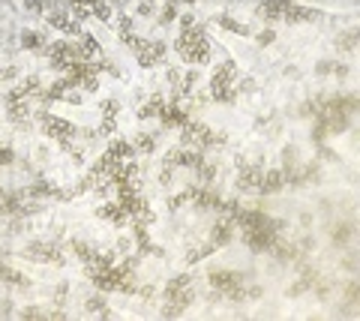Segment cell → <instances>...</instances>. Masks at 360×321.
I'll use <instances>...</instances> for the list:
<instances>
[{
  "instance_id": "obj_24",
  "label": "cell",
  "mask_w": 360,
  "mask_h": 321,
  "mask_svg": "<svg viewBox=\"0 0 360 321\" xmlns=\"http://www.w3.org/2000/svg\"><path fill=\"white\" fill-rule=\"evenodd\" d=\"M21 318L24 321H36V318H48L39 306H27V309H21Z\"/></svg>"
},
{
  "instance_id": "obj_12",
  "label": "cell",
  "mask_w": 360,
  "mask_h": 321,
  "mask_svg": "<svg viewBox=\"0 0 360 321\" xmlns=\"http://www.w3.org/2000/svg\"><path fill=\"white\" fill-rule=\"evenodd\" d=\"M291 3H294V0H267V3L258 9V15L267 18V21H270V18H282V12H285Z\"/></svg>"
},
{
  "instance_id": "obj_11",
  "label": "cell",
  "mask_w": 360,
  "mask_h": 321,
  "mask_svg": "<svg viewBox=\"0 0 360 321\" xmlns=\"http://www.w3.org/2000/svg\"><path fill=\"white\" fill-rule=\"evenodd\" d=\"M27 255L42 258V261H63V255H60L54 246H48V243H33V246H27Z\"/></svg>"
},
{
  "instance_id": "obj_32",
  "label": "cell",
  "mask_w": 360,
  "mask_h": 321,
  "mask_svg": "<svg viewBox=\"0 0 360 321\" xmlns=\"http://www.w3.org/2000/svg\"><path fill=\"white\" fill-rule=\"evenodd\" d=\"M174 15H177V9H174V6H171V3H168V6H165V9H162V15H159V18H162V21H171V18H174Z\"/></svg>"
},
{
  "instance_id": "obj_37",
  "label": "cell",
  "mask_w": 360,
  "mask_h": 321,
  "mask_svg": "<svg viewBox=\"0 0 360 321\" xmlns=\"http://www.w3.org/2000/svg\"><path fill=\"white\" fill-rule=\"evenodd\" d=\"M180 24H183V30H189V27H195V18H192V15H183Z\"/></svg>"
},
{
  "instance_id": "obj_6",
  "label": "cell",
  "mask_w": 360,
  "mask_h": 321,
  "mask_svg": "<svg viewBox=\"0 0 360 321\" xmlns=\"http://www.w3.org/2000/svg\"><path fill=\"white\" fill-rule=\"evenodd\" d=\"M234 78H237V66H234L231 60H225L222 66H216V72H213V81H210V87H222V84H234Z\"/></svg>"
},
{
  "instance_id": "obj_7",
  "label": "cell",
  "mask_w": 360,
  "mask_h": 321,
  "mask_svg": "<svg viewBox=\"0 0 360 321\" xmlns=\"http://www.w3.org/2000/svg\"><path fill=\"white\" fill-rule=\"evenodd\" d=\"M282 18H285V21H291V24H294V21H315V18H318V12H315V9H306V6L291 3V6L282 12Z\"/></svg>"
},
{
  "instance_id": "obj_35",
  "label": "cell",
  "mask_w": 360,
  "mask_h": 321,
  "mask_svg": "<svg viewBox=\"0 0 360 321\" xmlns=\"http://www.w3.org/2000/svg\"><path fill=\"white\" fill-rule=\"evenodd\" d=\"M258 42H261V45L273 42V30H264V33H258Z\"/></svg>"
},
{
  "instance_id": "obj_39",
  "label": "cell",
  "mask_w": 360,
  "mask_h": 321,
  "mask_svg": "<svg viewBox=\"0 0 360 321\" xmlns=\"http://www.w3.org/2000/svg\"><path fill=\"white\" fill-rule=\"evenodd\" d=\"M348 300H357V285H354V282L348 285Z\"/></svg>"
},
{
  "instance_id": "obj_36",
  "label": "cell",
  "mask_w": 360,
  "mask_h": 321,
  "mask_svg": "<svg viewBox=\"0 0 360 321\" xmlns=\"http://www.w3.org/2000/svg\"><path fill=\"white\" fill-rule=\"evenodd\" d=\"M24 6H27L30 12H39V9H42V0H24Z\"/></svg>"
},
{
  "instance_id": "obj_30",
  "label": "cell",
  "mask_w": 360,
  "mask_h": 321,
  "mask_svg": "<svg viewBox=\"0 0 360 321\" xmlns=\"http://www.w3.org/2000/svg\"><path fill=\"white\" fill-rule=\"evenodd\" d=\"M12 159H15V153H12L6 144H0V165H9Z\"/></svg>"
},
{
  "instance_id": "obj_8",
  "label": "cell",
  "mask_w": 360,
  "mask_h": 321,
  "mask_svg": "<svg viewBox=\"0 0 360 321\" xmlns=\"http://www.w3.org/2000/svg\"><path fill=\"white\" fill-rule=\"evenodd\" d=\"M231 228H234V222L222 216V219L213 225V231H210V237H213V246H225V243L231 240Z\"/></svg>"
},
{
  "instance_id": "obj_34",
  "label": "cell",
  "mask_w": 360,
  "mask_h": 321,
  "mask_svg": "<svg viewBox=\"0 0 360 321\" xmlns=\"http://www.w3.org/2000/svg\"><path fill=\"white\" fill-rule=\"evenodd\" d=\"M117 108H120V105H117L114 99H111V102H102V111H105V117H108V114H114Z\"/></svg>"
},
{
  "instance_id": "obj_14",
  "label": "cell",
  "mask_w": 360,
  "mask_h": 321,
  "mask_svg": "<svg viewBox=\"0 0 360 321\" xmlns=\"http://www.w3.org/2000/svg\"><path fill=\"white\" fill-rule=\"evenodd\" d=\"M69 93H72V90H69L66 78H60V81H54V84L45 90V99H48V102H51V99H69Z\"/></svg>"
},
{
  "instance_id": "obj_4",
  "label": "cell",
  "mask_w": 360,
  "mask_h": 321,
  "mask_svg": "<svg viewBox=\"0 0 360 321\" xmlns=\"http://www.w3.org/2000/svg\"><path fill=\"white\" fill-rule=\"evenodd\" d=\"M285 186V174H282V168H273V171H264L261 174V183H258V192H276V189H282Z\"/></svg>"
},
{
  "instance_id": "obj_1",
  "label": "cell",
  "mask_w": 360,
  "mask_h": 321,
  "mask_svg": "<svg viewBox=\"0 0 360 321\" xmlns=\"http://www.w3.org/2000/svg\"><path fill=\"white\" fill-rule=\"evenodd\" d=\"M42 129H45L48 135L60 138L63 144H69V138L75 135V126H72L69 120H63V117H51V114H45V117H42Z\"/></svg>"
},
{
  "instance_id": "obj_13",
  "label": "cell",
  "mask_w": 360,
  "mask_h": 321,
  "mask_svg": "<svg viewBox=\"0 0 360 321\" xmlns=\"http://www.w3.org/2000/svg\"><path fill=\"white\" fill-rule=\"evenodd\" d=\"M78 48H81V60H90V57H99V51H102V48H99V42H96L93 36H87V33L81 36V45H78Z\"/></svg>"
},
{
  "instance_id": "obj_31",
  "label": "cell",
  "mask_w": 360,
  "mask_h": 321,
  "mask_svg": "<svg viewBox=\"0 0 360 321\" xmlns=\"http://www.w3.org/2000/svg\"><path fill=\"white\" fill-rule=\"evenodd\" d=\"M99 132H105V135H108V132H114V117H111V114H108V117L102 120V126H99Z\"/></svg>"
},
{
  "instance_id": "obj_27",
  "label": "cell",
  "mask_w": 360,
  "mask_h": 321,
  "mask_svg": "<svg viewBox=\"0 0 360 321\" xmlns=\"http://www.w3.org/2000/svg\"><path fill=\"white\" fill-rule=\"evenodd\" d=\"M84 306H87V312H105V300H102L99 294H96V297H90Z\"/></svg>"
},
{
  "instance_id": "obj_16",
  "label": "cell",
  "mask_w": 360,
  "mask_h": 321,
  "mask_svg": "<svg viewBox=\"0 0 360 321\" xmlns=\"http://www.w3.org/2000/svg\"><path fill=\"white\" fill-rule=\"evenodd\" d=\"M105 153H108V156H114V159H129V156H132V144L120 138V141H111V147H108Z\"/></svg>"
},
{
  "instance_id": "obj_29",
  "label": "cell",
  "mask_w": 360,
  "mask_h": 321,
  "mask_svg": "<svg viewBox=\"0 0 360 321\" xmlns=\"http://www.w3.org/2000/svg\"><path fill=\"white\" fill-rule=\"evenodd\" d=\"M72 246H75V252H78V255H81V258H84V261H90V255H93V249H87V246H84V243H81V240H75V243H72Z\"/></svg>"
},
{
  "instance_id": "obj_9",
  "label": "cell",
  "mask_w": 360,
  "mask_h": 321,
  "mask_svg": "<svg viewBox=\"0 0 360 321\" xmlns=\"http://www.w3.org/2000/svg\"><path fill=\"white\" fill-rule=\"evenodd\" d=\"M159 117H162V123H165V126H186V123H189V117H186V114H183L174 102H171L168 108H162V111H159Z\"/></svg>"
},
{
  "instance_id": "obj_25",
  "label": "cell",
  "mask_w": 360,
  "mask_h": 321,
  "mask_svg": "<svg viewBox=\"0 0 360 321\" xmlns=\"http://www.w3.org/2000/svg\"><path fill=\"white\" fill-rule=\"evenodd\" d=\"M195 84H198V72L192 69V72H186V75H183V84H180V90H183V93H189Z\"/></svg>"
},
{
  "instance_id": "obj_28",
  "label": "cell",
  "mask_w": 360,
  "mask_h": 321,
  "mask_svg": "<svg viewBox=\"0 0 360 321\" xmlns=\"http://www.w3.org/2000/svg\"><path fill=\"white\" fill-rule=\"evenodd\" d=\"M198 177H201V180H213V177H216V168L201 162V165H198Z\"/></svg>"
},
{
  "instance_id": "obj_21",
  "label": "cell",
  "mask_w": 360,
  "mask_h": 321,
  "mask_svg": "<svg viewBox=\"0 0 360 321\" xmlns=\"http://www.w3.org/2000/svg\"><path fill=\"white\" fill-rule=\"evenodd\" d=\"M90 12H93L96 18H102V21H108V18H111V6H108V3H102V0H93V3H90Z\"/></svg>"
},
{
  "instance_id": "obj_15",
  "label": "cell",
  "mask_w": 360,
  "mask_h": 321,
  "mask_svg": "<svg viewBox=\"0 0 360 321\" xmlns=\"http://www.w3.org/2000/svg\"><path fill=\"white\" fill-rule=\"evenodd\" d=\"M162 108H165V99L156 93V96H153L147 105H141V108H138V117H141V120H144V117H153V114H159Z\"/></svg>"
},
{
  "instance_id": "obj_33",
  "label": "cell",
  "mask_w": 360,
  "mask_h": 321,
  "mask_svg": "<svg viewBox=\"0 0 360 321\" xmlns=\"http://www.w3.org/2000/svg\"><path fill=\"white\" fill-rule=\"evenodd\" d=\"M165 78H168V84H177V81H180V72H177L174 66H168V72H165Z\"/></svg>"
},
{
  "instance_id": "obj_10",
  "label": "cell",
  "mask_w": 360,
  "mask_h": 321,
  "mask_svg": "<svg viewBox=\"0 0 360 321\" xmlns=\"http://www.w3.org/2000/svg\"><path fill=\"white\" fill-rule=\"evenodd\" d=\"M99 216L108 219V222H114V225H126V222H129V213H126L120 204H105V207H99Z\"/></svg>"
},
{
  "instance_id": "obj_26",
  "label": "cell",
  "mask_w": 360,
  "mask_h": 321,
  "mask_svg": "<svg viewBox=\"0 0 360 321\" xmlns=\"http://www.w3.org/2000/svg\"><path fill=\"white\" fill-rule=\"evenodd\" d=\"M135 147H138L141 153H150V150H153V135H138V138H135Z\"/></svg>"
},
{
  "instance_id": "obj_2",
  "label": "cell",
  "mask_w": 360,
  "mask_h": 321,
  "mask_svg": "<svg viewBox=\"0 0 360 321\" xmlns=\"http://www.w3.org/2000/svg\"><path fill=\"white\" fill-rule=\"evenodd\" d=\"M135 51H138V63H141V66H153L156 60H162L165 45H162V42H141Z\"/></svg>"
},
{
  "instance_id": "obj_38",
  "label": "cell",
  "mask_w": 360,
  "mask_h": 321,
  "mask_svg": "<svg viewBox=\"0 0 360 321\" xmlns=\"http://www.w3.org/2000/svg\"><path fill=\"white\" fill-rule=\"evenodd\" d=\"M150 12H153L150 3H138V15H150Z\"/></svg>"
},
{
  "instance_id": "obj_23",
  "label": "cell",
  "mask_w": 360,
  "mask_h": 321,
  "mask_svg": "<svg viewBox=\"0 0 360 321\" xmlns=\"http://www.w3.org/2000/svg\"><path fill=\"white\" fill-rule=\"evenodd\" d=\"M21 45H24V48H42V36H39V33H24V36H21Z\"/></svg>"
},
{
  "instance_id": "obj_18",
  "label": "cell",
  "mask_w": 360,
  "mask_h": 321,
  "mask_svg": "<svg viewBox=\"0 0 360 321\" xmlns=\"http://www.w3.org/2000/svg\"><path fill=\"white\" fill-rule=\"evenodd\" d=\"M189 285H192V279H189L186 273H183V276H174V279L168 282V288H165V294H168V300H171V297H177V294H180L183 288H189Z\"/></svg>"
},
{
  "instance_id": "obj_22",
  "label": "cell",
  "mask_w": 360,
  "mask_h": 321,
  "mask_svg": "<svg viewBox=\"0 0 360 321\" xmlns=\"http://www.w3.org/2000/svg\"><path fill=\"white\" fill-rule=\"evenodd\" d=\"M117 33H120V42H123L126 36H132V18H126V15H123V18L117 21Z\"/></svg>"
},
{
  "instance_id": "obj_19",
  "label": "cell",
  "mask_w": 360,
  "mask_h": 321,
  "mask_svg": "<svg viewBox=\"0 0 360 321\" xmlns=\"http://www.w3.org/2000/svg\"><path fill=\"white\" fill-rule=\"evenodd\" d=\"M216 21L225 27V30H231V33H240V36H249V27H243L240 21H234L231 15H216Z\"/></svg>"
},
{
  "instance_id": "obj_20",
  "label": "cell",
  "mask_w": 360,
  "mask_h": 321,
  "mask_svg": "<svg viewBox=\"0 0 360 321\" xmlns=\"http://www.w3.org/2000/svg\"><path fill=\"white\" fill-rule=\"evenodd\" d=\"M336 45H339L342 51H354V48H357V30H348V33H342V36L336 39Z\"/></svg>"
},
{
  "instance_id": "obj_5",
  "label": "cell",
  "mask_w": 360,
  "mask_h": 321,
  "mask_svg": "<svg viewBox=\"0 0 360 321\" xmlns=\"http://www.w3.org/2000/svg\"><path fill=\"white\" fill-rule=\"evenodd\" d=\"M210 285H213L216 291H228V288L240 285V276L231 273V270H213V273H210Z\"/></svg>"
},
{
  "instance_id": "obj_3",
  "label": "cell",
  "mask_w": 360,
  "mask_h": 321,
  "mask_svg": "<svg viewBox=\"0 0 360 321\" xmlns=\"http://www.w3.org/2000/svg\"><path fill=\"white\" fill-rule=\"evenodd\" d=\"M48 24H51V27H57L60 33H66V36H84V33H81V24H78V21H72V18H66V15L51 12V15H48Z\"/></svg>"
},
{
  "instance_id": "obj_17",
  "label": "cell",
  "mask_w": 360,
  "mask_h": 321,
  "mask_svg": "<svg viewBox=\"0 0 360 321\" xmlns=\"http://www.w3.org/2000/svg\"><path fill=\"white\" fill-rule=\"evenodd\" d=\"M351 234H354V228H351L348 222H342V225H336V228L330 231V237H333V243H336V246H345V243L351 240Z\"/></svg>"
}]
</instances>
